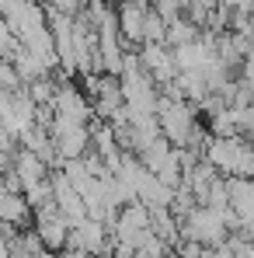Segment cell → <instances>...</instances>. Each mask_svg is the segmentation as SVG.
I'll list each match as a JSON object with an SVG mask.
<instances>
[{
	"label": "cell",
	"instance_id": "cell-4",
	"mask_svg": "<svg viewBox=\"0 0 254 258\" xmlns=\"http://www.w3.org/2000/svg\"><path fill=\"white\" fill-rule=\"evenodd\" d=\"M7 171L14 174V181H18L21 188H28V185H39V181H45V178H49V164H45L42 157H35L32 150L18 147V150L11 154Z\"/></svg>",
	"mask_w": 254,
	"mask_h": 258
},
{
	"label": "cell",
	"instance_id": "cell-1",
	"mask_svg": "<svg viewBox=\"0 0 254 258\" xmlns=\"http://www.w3.org/2000/svg\"><path fill=\"white\" fill-rule=\"evenodd\" d=\"M202 161L219 178H251V147L244 136H212L202 147Z\"/></svg>",
	"mask_w": 254,
	"mask_h": 258
},
{
	"label": "cell",
	"instance_id": "cell-3",
	"mask_svg": "<svg viewBox=\"0 0 254 258\" xmlns=\"http://www.w3.org/2000/svg\"><path fill=\"white\" fill-rule=\"evenodd\" d=\"M32 223H35V237L42 241L45 251H63V244H66V234H70V223L59 216V210L52 206V203H45L39 210H32Z\"/></svg>",
	"mask_w": 254,
	"mask_h": 258
},
{
	"label": "cell",
	"instance_id": "cell-2",
	"mask_svg": "<svg viewBox=\"0 0 254 258\" xmlns=\"http://www.w3.org/2000/svg\"><path fill=\"white\" fill-rule=\"evenodd\" d=\"M226 223H223V216L206 210V206H192L188 213L178 220V237H185V241H195V244H202V248H219L223 241H226Z\"/></svg>",
	"mask_w": 254,
	"mask_h": 258
},
{
	"label": "cell",
	"instance_id": "cell-6",
	"mask_svg": "<svg viewBox=\"0 0 254 258\" xmlns=\"http://www.w3.org/2000/svg\"><path fill=\"white\" fill-rule=\"evenodd\" d=\"M164 32H167V21L153 7H146V14H143V42H164Z\"/></svg>",
	"mask_w": 254,
	"mask_h": 258
},
{
	"label": "cell",
	"instance_id": "cell-5",
	"mask_svg": "<svg viewBox=\"0 0 254 258\" xmlns=\"http://www.w3.org/2000/svg\"><path fill=\"white\" fill-rule=\"evenodd\" d=\"M28 220H32L28 203H25L18 192H7V188L0 185V223H11V227L25 230V223H28Z\"/></svg>",
	"mask_w": 254,
	"mask_h": 258
}]
</instances>
